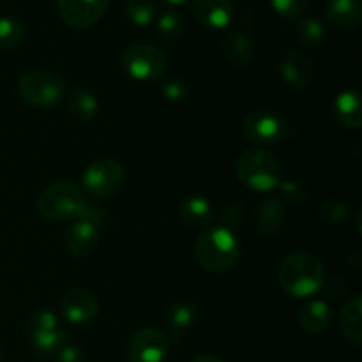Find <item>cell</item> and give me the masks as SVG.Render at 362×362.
I'll use <instances>...</instances> for the list:
<instances>
[{"label":"cell","instance_id":"d4e9b609","mask_svg":"<svg viewBox=\"0 0 362 362\" xmlns=\"http://www.w3.org/2000/svg\"><path fill=\"white\" fill-rule=\"evenodd\" d=\"M25 39V25L18 18L2 16L0 18V48H16Z\"/></svg>","mask_w":362,"mask_h":362},{"label":"cell","instance_id":"5bb4252c","mask_svg":"<svg viewBox=\"0 0 362 362\" xmlns=\"http://www.w3.org/2000/svg\"><path fill=\"white\" fill-rule=\"evenodd\" d=\"M193 14L204 27L221 30L232 23L235 7L232 0H193Z\"/></svg>","mask_w":362,"mask_h":362},{"label":"cell","instance_id":"83f0119b","mask_svg":"<svg viewBox=\"0 0 362 362\" xmlns=\"http://www.w3.org/2000/svg\"><path fill=\"white\" fill-rule=\"evenodd\" d=\"M158 30L168 41H177L184 34V18L177 11H165L158 20Z\"/></svg>","mask_w":362,"mask_h":362},{"label":"cell","instance_id":"ffe728a7","mask_svg":"<svg viewBox=\"0 0 362 362\" xmlns=\"http://www.w3.org/2000/svg\"><path fill=\"white\" fill-rule=\"evenodd\" d=\"M331 324V310L324 300H310L299 311V325L304 332L318 336L327 331Z\"/></svg>","mask_w":362,"mask_h":362},{"label":"cell","instance_id":"836d02e7","mask_svg":"<svg viewBox=\"0 0 362 362\" xmlns=\"http://www.w3.org/2000/svg\"><path fill=\"white\" fill-rule=\"evenodd\" d=\"M223 221H225V228L232 230V226H239L243 223V207L239 204L226 205L223 211Z\"/></svg>","mask_w":362,"mask_h":362},{"label":"cell","instance_id":"44dd1931","mask_svg":"<svg viewBox=\"0 0 362 362\" xmlns=\"http://www.w3.org/2000/svg\"><path fill=\"white\" fill-rule=\"evenodd\" d=\"M285 207H283L281 200L274 197H267L262 200L257 211V228L262 235H274L281 230L283 223H285Z\"/></svg>","mask_w":362,"mask_h":362},{"label":"cell","instance_id":"30bf717a","mask_svg":"<svg viewBox=\"0 0 362 362\" xmlns=\"http://www.w3.org/2000/svg\"><path fill=\"white\" fill-rule=\"evenodd\" d=\"M110 0H59V14L73 28H90L105 16Z\"/></svg>","mask_w":362,"mask_h":362},{"label":"cell","instance_id":"ba28073f","mask_svg":"<svg viewBox=\"0 0 362 362\" xmlns=\"http://www.w3.org/2000/svg\"><path fill=\"white\" fill-rule=\"evenodd\" d=\"M85 191L95 200L110 198L122 187L124 168L119 161L112 158H101L92 161L83 172Z\"/></svg>","mask_w":362,"mask_h":362},{"label":"cell","instance_id":"d590c367","mask_svg":"<svg viewBox=\"0 0 362 362\" xmlns=\"http://www.w3.org/2000/svg\"><path fill=\"white\" fill-rule=\"evenodd\" d=\"M189 362H225V361H223L221 357H218V356H211V354H205V356L194 357V359L189 361Z\"/></svg>","mask_w":362,"mask_h":362},{"label":"cell","instance_id":"7402d4cb","mask_svg":"<svg viewBox=\"0 0 362 362\" xmlns=\"http://www.w3.org/2000/svg\"><path fill=\"white\" fill-rule=\"evenodd\" d=\"M223 53L233 66L246 67L255 59V42L243 32H232L223 39Z\"/></svg>","mask_w":362,"mask_h":362},{"label":"cell","instance_id":"74e56055","mask_svg":"<svg viewBox=\"0 0 362 362\" xmlns=\"http://www.w3.org/2000/svg\"><path fill=\"white\" fill-rule=\"evenodd\" d=\"M0 361H2V349H0Z\"/></svg>","mask_w":362,"mask_h":362},{"label":"cell","instance_id":"f546056e","mask_svg":"<svg viewBox=\"0 0 362 362\" xmlns=\"http://www.w3.org/2000/svg\"><path fill=\"white\" fill-rule=\"evenodd\" d=\"M271 4L279 16L296 20L306 13L308 7L311 6V0H271Z\"/></svg>","mask_w":362,"mask_h":362},{"label":"cell","instance_id":"4dcf8cb0","mask_svg":"<svg viewBox=\"0 0 362 362\" xmlns=\"http://www.w3.org/2000/svg\"><path fill=\"white\" fill-rule=\"evenodd\" d=\"M52 329H59V322L52 311L39 310L30 317V331L32 332H42L52 331Z\"/></svg>","mask_w":362,"mask_h":362},{"label":"cell","instance_id":"4fadbf2b","mask_svg":"<svg viewBox=\"0 0 362 362\" xmlns=\"http://www.w3.org/2000/svg\"><path fill=\"white\" fill-rule=\"evenodd\" d=\"M99 225L88 219H78L67 228L64 244L73 257H87L98 247Z\"/></svg>","mask_w":362,"mask_h":362},{"label":"cell","instance_id":"ac0fdd59","mask_svg":"<svg viewBox=\"0 0 362 362\" xmlns=\"http://www.w3.org/2000/svg\"><path fill=\"white\" fill-rule=\"evenodd\" d=\"M197 310L189 303H175L166 310L165 313V327L168 331L170 343H180L184 338V332L194 324Z\"/></svg>","mask_w":362,"mask_h":362},{"label":"cell","instance_id":"8992f818","mask_svg":"<svg viewBox=\"0 0 362 362\" xmlns=\"http://www.w3.org/2000/svg\"><path fill=\"white\" fill-rule=\"evenodd\" d=\"M120 66L131 78L140 81H154L165 73L166 55L151 42H133L124 49Z\"/></svg>","mask_w":362,"mask_h":362},{"label":"cell","instance_id":"2e32d148","mask_svg":"<svg viewBox=\"0 0 362 362\" xmlns=\"http://www.w3.org/2000/svg\"><path fill=\"white\" fill-rule=\"evenodd\" d=\"M179 214L184 225L191 226V228H204V226L211 225L212 218H214L211 202L204 194H187V197H184L182 202H180Z\"/></svg>","mask_w":362,"mask_h":362},{"label":"cell","instance_id":"603a6c76","mask_svg":"<svg viewBox=\"0 0 362 362\" xmlns=\"http://www.w3.org/2000/svg\"><path fill=\"white\" fill-rule=\"evenodd\" d=\"M67 108L69 113L78 120H92L99 112V103L92 92L85 88H74L67 98Z\"/></svg>","mask_w":362,"mask_h":362},{"label":"cell","instance_id":"f1b7e54d","mask_svg":"<svg viewBox=\"0 0 362 362\" xmlns=\"http://www.w3.org/2000/svg\"><path fill=\"white\" fill-rule=\"evenodd\" d=\"M346 214H349V207L343 200L338 198H331V200H325L324 204L318 209V216H320L322 221L329 226L339 225V223L345 221Z\"/></svg>","mask_w":362,"mask_h":362},{"label":"cell","instance_id":"1f68e13d","mask_svg":"<svg viewBox=\"0 0 362 362\" xmlns=\"http://www.w3.org/2000/svg\"><path fill=\"white\" fill-rule=\"evenodd\" d=\"M163 94L168 101H182L187 94V85L182 80H170L163 85Z\"/></svg>","mask_w":362,"mask_h":362},{"label":"cell","instance_id":"8d00e7d4","mask_svg":"<svg viewBox=\"0 0 362 362\" xmlns=\"http://www.w3.org/2000/svg\"><path fill=\"white\" fill-rule=\"evenodd\" d=\"M165 4H168V6H182V4H186L187 0H163Z\"/></svg>","mask_w":362,"mask_h":362},{"label":"cell","instance_id":"3957f363","mask_svg":"<svg viewBox=\"0 0 362 362\" xmlns=\"http://www.w3.org/2000/svg\"><path fill=\"white\" fill-rule=\"evenodd\" d=\"M240 257L237 235L230 228L216 226L200 235L194 246V258L198 264L211 272L230 271Z\"/></svg>","mask_w":362,"mask_h":362},{"label":"cell","instance_id":"277c9868","mask_svg":"<svg viewBox=\"0 0 362 362\" xmlns=\"http://www.w3.org/2000/svg\"><path fill=\"white\" fill-rule=\"evenodd\" d=\"M237 177L253 191H272L281 184V163L264 148H247L237 159Z\"/></svg>","mask_w":362,"mask_h":362},{"label":"cell","instance_id":"7c38bea8","mask_svg":"<svg viewBox=\"0 0 362 362\" xmlns=\"http://www.w3.org/2000/svg\"><path fill=\"white\" fill-rule=\"evenodd\" d=\"M279 74L290 87L304 88L313 80L315 64L306 53L292 49L283 55L281 64H279Z\"/></svg>","mask_w":362,"mask_h":362},{"label":"cell","instance_id":"8fae6325","mask_svg":"<svg viewBox=\"0 0 362 362\" xmlns=\"http://www.w3.org/2000/svg\"><path fill=\"white\" fill-rule=\"evenodd\" d=\"M60 310L69 324L87 325L98 317L99 303L94 293L88 290L73 288L64 293L60 300Z\"/></svg>","mask_w":362,"mask_h":362},{"label":"cell","instance_id":"e0dca14e","mask_svg":"<svg viewBox=\"0 0 362 362\" xmlns=\"http://www.w3.org/2000/svg\"><path fill=\"white\" fill-rule=\"evenodd\" d=\"M339 332L343 339L352 345L359 346L362 343V299L361 296H354L352 299L343 304L339 311Z\"/></svg>","mask_w":362,"mask_h":362},{"label":"cell","instance_id":"9a60e30c","mask_svg":"<svg viewBox=\"0 0 362 362\" xmlns=\"http://www.w3.org/2000/svg\"><path fill=\"white\" fill-rule=\"evenodd\" d=\"M325 20L339 30H352L362 20L361 0H329L325 6Z\"/></svg>","mask_w":362,"mask_h":362},{"label":"cell","instance_id":"5b68a950","mask_svg":"<svg viewBox=\"0 0 362 362\" xmlns=\"http://www.w3.org/2000/svg\"><path fill=\"white\" fill-rule=\"evenodd\" d=\"M21 99L35 108H53L66 94V81L49 71H30L18 81Z\"/></svg>","mask_w":362,"mask_h":362},{"label":"cell","instance_id":"4316f807","mask_svg":"<svg viewBox=\"0 0 362 362\" xmlns=\"http://www.w3.org/2000/svg\"><path fill=\"white\" fill-rule=\"evenodd\" d=\"M32 343L35 349L45 356H55L66 343V334L60 329H52V331L32 332Z\"/></svg>","mask_w":362,"mask_h":362},{"label":"cell","instance_id":"e575fe53","mask_svg":"<svg viewBox=\"0 0 362 362\" xmlns=\"http://www.w3.org/2000/svg\"><path fill=\"white\" fill-rule=\"evenodd\" d=\"M55 357L57 362H83V352L74 345H64Z\"/></svg>","mask_w":362,"mask_h":362},{"label":"cell","instance_id":"d6986e66","mask_svg":"<svg viewBox=\"0 0 362 362\" xmlns=\"http://www.w3.org/2000/svg\"><path fill=\"white\" fill-rule=\"evenodd\" d=\"M332 112H334L336 119H338L343 126L350 127V129H359L362 126V105L359 92H339V94L336 95L334 103H332Z\"/></svg>","mask_w":362,"mask_h":362},{"label":"cell","instance_id":"52a82bcc","mask_svg":"<svg viewBox=\"0 0 362 362\" xmlns=\"http://www.w3.org/2000/svg\"><path fill=\"white\" fill-rule=\"evenodd\" d=\"M243 133L257 145H278L293 136V127L278 113L258 110L244 119Z\"/></svg>","mask_w":362,"mask_h":362},{"label":"cell","instance_id":"cb8c5ba5","mask_svg":"<svg viewBox=\"0 0 362 362\" xmlns=\"http://www.w3.org/2000/svg\"><path fill=\"white\" fill-rule=\"evenodd\" d=\"M325 27L317 18H304L297 23L296 37L300 45L318 46L325 41Z\"/></svg>","mask_w":362,"mask_h":362},{"label":"cell","instance_id":"6da1fadb","mask_svg":"<svg viewBox=\"0 0 362 362\" xmlns=\"http://www.w3.org/2000/svg\"><path fill=\"white\" fill-rule=\"evenodd\" d=\"M37 212L48 221H78L88 219L101 226L103 212L83 197L80 189L69 180L53 182L39 194Z\"/></svg>","mask_w":362,"mask_h":362},{"label":"cell","instance_id":"9c48e42d","mask_svg":"<svg viewBox=\"0 0 362 362\" xmlns=\"http://www.w3.org/2000/svg\"><path fill=\"white\" fill-rule=\"evenodd\" d=\"M170 339L156 327H144L134 332L127 346L129 362H163L168 356Z\"/></svg>","mask_w":362,"mask_h":362},{"label":"cell","instance_id":"d6a6232c","mask_svg":"<svg viewBox=\"0 0 362 362\" xmlns=\"http://www.w3.org/2000/svg\"><path fill=\"white\" fill-rule=\"evenodd\" d=\"M279 189H281L283 197H286L292 202H303L304 197H306V189H304L303 184L299 180H285L279 184Z\"/></svg>","mask_w":362,"mask_h":362},{"label":"cell","instance_id":"7a4b0ae2","mask_svg":"<svg viewBox=\"0 0 362 362\" xmlns=\"http://www.w3.org/2000/svg\"><path fill=\"white\" fill-rule=\"evenodd\" d=\"M278 281L288 296L304 299L322 288L325 281V269L320 258L308 251H297L281 262Z\"/></svg>","mask_w":362,"mask_h":362},{"label":"cell","instance_id":"484cf974","mask_svg":"<svg viewBox=\"0 0 362 362\" xmlns=\"http://www.w3.org/2000/svg\"><path fill=\"white\" fill-rule=\"evenodd\" d=\"M158 13L154 0H129L126 6L127 20L138 27H147L152 23Z\"/></svg>","mask_w":362,"mask_h":362}]
</instances>
